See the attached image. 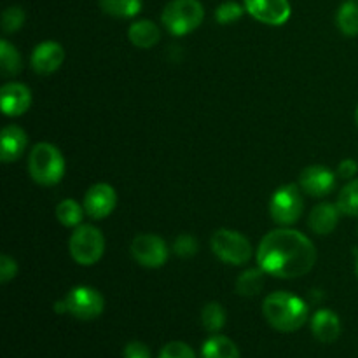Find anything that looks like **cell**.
I'll return each mask as SVG.
<instances>
[{
    "instance_id": "10",
    "label": "cell",
    "mask_w": 358,
    "mask_h": 358,
    "mask_svg": "<svg viewBox=\"0 0 358 358\" xmlns=\"http://www.w3.org/2000/svg\"><path fill=\"white\" fill-rule=\"evenodd\" d=\"M245 9L252 17L273 27L287 23L292 13L289 0H245Z\"/></svg>"
},
{
    "instance_id": "2",
    "label": "cell",
    "mask_w": 358,
    "mask_h": 358,
    "mask_svg": "<svg viewBox=\"0 0 358 358\" xmlns=\"http://www.w3.org/2000/svg\"><path fill=\"white\" fill-rule=\"evenodd\" d=\"M268 324L280 332H296L306 324L310 308L301 297L289 292H273L262 304Z\"/></svg>"
},
{
    "instance_id": "22",
    "label": "cell",
    "mask_w": 358,
    "mask_h": 358,
    "mask_svg": "<svg viewBox=\"0 0 358 358\" xmlns=\"http://www.w3.org/2000/svg\"><path fill=\"white\" fill-rule=\"evenodd\" d=\"M105 14L114 17H133L142 9V0H100Z\"/></svg>"
},
{
    "instance_id": "4",
    "label": "cell",
    "mask_w": 358,
    "mask_h": 358,
    "mask_svg": "<svg viewBox=\"0 0 358 358\" xmlns=\"http://www.w3.org/2000/svg\"><path fill=\"white\" fill-rule=\"evenodd\" d=\"M205 9L199 0H171L163 10V24L173 35H187L203 23Z\"/></svg>"
},
{
    "instance_id": "25",
    "label": "cell",
    "mask_w": 358,
    "mask_h": 358,
    "mask_svg": "<svg viewBox=\"0 0 358 358\" xmlns=\"http://www.w3.org/2000/svg\"><path fill=\"white\" fill-rule=\"evenodd\" d=\"M339 212L345 215L358 217V178H353L348 185H345L338 198Z\"/></svg>"
},
{
    "instance_id": "27",
    "label": "cell",
    "mask_w": 358,
    "mask_h": 358,
    "mask_svg": "<svg viewBox=\"0 0 358 358\" xmlns=\"http://www.w3.org/2000/svg\"><path fill=\"white\" fill-rule=\"evenodd\" d=\"M247 9L240 6L238 2H233V0H227V2L220 3L215 10V20L219 21L220 24H231L234 21L240 20L243 16V13Z\"/></svg>"
},
{
    "instance_id": "24",
    "label": "cell",
    "mask_w": 358,
    "mask_h": 358,
    "mask_svg": "<svg viewBox=\"0 0 358 358\" xmlns=\"http://www.w3.org/2000/svg\"><path fill=\"white\" fill-rule=\"evenodd\" d=\"M56 217L65 227H79L83 220V206L73 199H63L56 206Z\"/></svg>"
},
{
    "instance_id": "1",
    "label": "cell",
    "mask_w": 358,
    "mask_h": 358,
    "mask_svg": "<svg viewBox=\"0 0 358 358\" xmlns=\"http://www.w3.org/2000/svg\"><path fill=\"white\" fill-rule=\"evenodd\" d=\"M257 262L268 275L276 278H299L311 271L317 262L313 241L294 229H275L262 238Z\"/></svg>"
},
{
    "instance_id": "17",
    "label": "cell",
    "mask_w": 358,
    "mask_h": 358,
    "mask_svg": "<svg viewBox=\"0 0 358 358\" xmlns=\"http://www.w3.org/2000/svg\"><path fill=\"white\" fill-rule=\"evenodd\" d=\"M339 208L338 205H331V203H322V205H317L310 213V219H308V224H310L311 231L320 236H327L332 231L336 229L339 222Z\"/></svg>"
},
{
    "instance_id": "14",
    "label": "cell",
    "mask_w": 358,
    "mask_h": 358,
    "mask_svg": "<svg viewBox=\"0 0 358 358\" xmlns=\"http://www.w3.org/2000/svg\"><path fill=\"white\" fill-rule=\"evenodd\" d=\"M65 59V51L58 42H42L31 52V69L38 76H49L62 66Z\"/></svg>"
},
{
    "instance_id": "31",
    "label": "cell",
    "mask_w": 358,
    "mask_h": 358,
    "mask_svg": "<svg viewBox=\"0 0 358 358\" xmlns=\"http://www.w3.org/2000/svg\"><path fill=\"white\" fill-rule=\"evenodd\" d=\"M17 266L14 259H10L9 255H2L0 257V283H7L16 276Z\"/></svg>"
},
{
    "instance_id": "15",
    "label": "cell",
    "mask_w": 358,
    "mask_h": 358,
    "mask_svg": "<svg viewBox=\"0 0 358 358\" xmlns=\"http://www.w3.org/2000/svg\"><path fill=\"white\" fill-rule=\"evenodd\" d=\"M311 331L318 341L331 345L341 334V322L334 311L320 310L315 313L313 320H311Z\"/></svg>"
},
{
    "instance_id": "8",
    "label": "cell",
    "mask_w": 358,
    "mask_h": 358,
    "mask_svg": "<svg viewBox=\"0 0 358 358\" xmlns=\"http://www.w3.org/2000/svg\"><path fill=\"white\" fill-rule=\"evenodd\" d=\"M66 311L79 320H94L103 313L105 301L98 290L91 287H76L65 297Z\"/></svg>"
},
{
    "instance_id": "7",
    "label": "cell",
    "mask_w": 358,
    "mask_h": 358,
    "mask_svg": "<svg viewBox=\"0 0 358 358\" xmlns=\"http://www.w3.org/2000/svg\"><path fill=\"white\" fill-rule=\"evenodd\" d=\"M304 210L303 194L299 187L294 184H287L283 187L276 189L269 203V213L273 220L280 226H292L301 219Z\"/></svg>"
},
{
    "instance_id": "19",
    "label": "cell",
    "mask_w": 358,
    "mask_h": 358,
    "mask_svg": "<svg viewBox=\"0 0 358 358\" xmlns=\"http://www.w3.org/2000/svg\"><path fill=\"white\" fill-rule=\"evenodd\" d=\"M203 358H240V350L226 336H213L203 345Z\"/></svg>"
},
{
    "instance_id": "35",
    "label": "cell",
    "mask_w": 358,
    "mask_h": 358,
    "mask_svg": "<svg viewBox=\"0 0 358 358\" xmlns=\"http://www.w3.org/2000/svg\"><path fill=\"white\" fill-rule=\"evenodd\" d=\"M355 122H357V128H358V107H357V110H355Z\"/></svg>"
},
{
    "instance_id": "32",
    "label": "cell",
    "mask_w": 358,
    "mask_h": 358,
    "mask_svg": "<svg viewBox=\"0 0 358 358\" xmlns=\"http://www.w3.org/2000/svg\"><path fill=\"white\" fill-rule=\"evenodd\" d=\"M122 357L124 358H150V350H149V346L143 345V343L131 341L124 346Z\"/></svg>"
},
{
    "instance_id": "11",
    "label": "cell",
    "mask_w": 358,
    "mask_h": 358,
    "mask_svg": "<svg viewBox=\"0 0 358 358\" xmlns=\"http://www.w3.org/2000/svg\"><path fill=\"white\" fill-rule=\"evenodd\" d=\"M117 203V196L112 185L108 184H94L93 187L87 189L84 196V212L91 219H105L110 215Z\"/></svg>"
},
{
    "instance_id": "23",
    "label": "cell",
    "mask_w": 358,
    "mask_h": 358,
    "mask_svg": "<svg viewBox=\"0 0 358 358\" xmlns=\"http://www.w3.org/2000/svg\"><path fill=\"white\" fill-rule=\"evenodd\" d=\"M336 21H338L339 30L345 35H348V37L358 35V3L353 2V0L343 3L339 7Z\"/></svg>"
},
{
    "instance_id": "12",
    "label": "cell",
    "mask_w": 358,
    "mask_h": 358,
    "mask_svg": "<svg viewBox=\"0 0 358 358\" xmlns=\"http://www.w3.org/2000/svg\"><path fill=\"white\" fill-rule=\"evenodd\" d=\"M336 185V177L329 168L315 164V166H308L301 171L299 177V187L303 192L313 198H322L332 192Z\"/></svg>"
},
{
    "instance_id": "21",
    "label": "cell",
    "mask_w": 358,
    "mask_h": 358,
    "mask_svg": "<svg viewBox=\"0 0 358 358\" xmlns=\"http://www.w3.org/2000/svg\"><path fill=\"white\" fill-rule=\"evenodd\" d=\"M23 69V59L14 45L7 41L0 42V72L3 77H13L21 72Z\"/></svg>"
},
{
    "instance_id": "16",
    "label": "cell",
    "mask_w": 358,
    "mask_h": 358,
    "mask_svg": "<svg viewBox=\"0 0 358 358\" xmlns=\"http://www.w3.org/2000/svg\"><path fill=\"white\" fill-rule=\"evenodd\" d=\"M27 133L20 126L9 124L2 129V149H0V157L3 163H10L23 156L27 149Z\"/></svg>"
},
{
    "instance_id": "9",
    "label": "cell",
    "mask_w": 358,
    "mask_h": 358,
    "mask_svg": "<svg viewBox=\"0 0 358 358\" xmlns=\"http://www.w3.org/2000/svg\"><path fill=\"white\" fill-rule=\"evenodd\" d=\"M131 255L145 268H161L168 259V247L156 234H138L131 243Z\"/></svg>"
},
{
    "instance_id": "3",
    "label": "cell",
    "mask_w": 358,
    "mask_h": 358,
    "mask_svg": "<svg viewBox=\"0 0 358 358\" xmlns=\"http://www.w3.org/2000/svg\"><path fill=\"white\" fill-rule=\"evenodd\" d=\"M28 171L41 185H56L65 175V159L58 147L51 143H37L28 157Z\"/></svg>"
},
{
    "instance_id": "5",
    "label": "cell",
    "mask_w": 358,
    "mask_h": 358,
    "mask_svg": "<svg viewBox=\"0 0 358 358\" xmlns=\"http://www.w3.org/2000/svg\"><path fill=\"white\" fill-rule=\"evenodd\" d=\"M70 255L80 266H93L101 259L105 240L100 229L94 226H79L70 238Z\"/></svg>"
},
{
    "instance_id": "28",
    "label": "cell",
    "mask_w": 358,
    "mask_h": 358,
    "mask_svg": "<svg viewBox=\"0 0 358 358\" xmlns=\"http://www.w3.org/2000/svg\"><path fill=\"white\" fill-rule=\"evenodd\" d=\"M24 10L17 6H10L2 14V30L6 34H14L20 30L24 23Z\"/></svg>"
},
{
    "instance_id": "30",
    "label": "cell",
    "mask_w": 358,
    "mask_h": 358,
    "mask_svg": "<svg viewBox=\"0 0 358 358\" xmlns=\"http://www.w3.org/2000/svg\"><path fill=\"white\" fill-rule=\"evenodd\" d=\"M173 252L178 257H192L198 252V241L191 234H180L173 243Z\"/></svg>"
},
{
    "instance_id": "6",
    "label": "cell",
    "mask_w": 358,
    "mask_h": 358,
    "mask_svg": "<svg viewBox=\"0 0 358 358\" xmlns=\"http://www.w3.org/2000/svg\"><path fill=\"white\" fill-rule=\"evenodd\" d=\"M212 250L220 261L231 266H243L252 257V245L241 233L219 229L212 236Z\"/></svg>"
},
{
    "instance_id": "34",
    "label": "cell",
    "mask_w": 358,
    "mask_h": 358,
    "mask_svg": "<svg viewBox=\"0 0 358 358\" xmlns=\"http://www.w3.org/2000/svg\"><path fill=\"white\" fill-rule=\"evenodd\" d=\"M355 271H357V276H358V250L355 252Z\"/></svg>"
},
{
    "instance_id": "29",
    "label": "cell",
    "mask_w": 358,
    "mask_h": 358,
    "mask_svg": "<svg viewBox=\"0 0 358 358\" xmlns=\"http://www.w3.org/2000/svg\"><path fill=\"white\" fill-rule=\"evenodd\" d=\"M159 358H196V353L189 345L182 341H171L161 350Z\"/></svg>"
},
{
    "instance_id": "13",
    "label": "cell",
    "mask_w": 358,
    "mask_h": 358,
    "mask_svg": "<svg viewBox=\"0 0 358 358\" xmlns=\"http://www.w3.org/2000/svg\"><path fill=\"white\" fill-rule=\"evenodd\" d=\"M0 103L3 114L9 117H17L30 108L31 93L24 84L7 83L0 90Z\"/></svg>"
},
{
    "instance_id": "26",
    "label": "cell",
    "mask_w": 358,
    "mask_h": 358,
    "mask_svg": "<svg viewBox=\"0 0 358 358\" xmlns=\"http://www.w3.org/2000/svg\"><path fill=\"white\" fill-rule=\"evenodd\" d=\"M201 322L208 332H219L226 325V310L219 303H208L201 311Z\"/></svg>"
},
{
    "instance_id": "20",
    "label": "cell",
    "mask_w": 358,
    "mask_h": 358,
    "mask_svg": "<svg viewBox=\"0 0 358 358\" xmlns=\"http://www.w3.org/2000/svg\"><path fill=\"white\" fill-rule=\"evenodd\" d=\"M266 275H268V273H266L261 266L254 269H247V271H243L240 276H238L236 292L245 297L257 296V294L262 290V287H264Z\"/></svg>"
},
{
    "instance_id": "33",
    "label": "cell",
    "mask_w": 358,
    "mask_h": 358,
    "mask_svg": "<svg viewBox=\"0 0 358 358\" xmlns=\"http://www.w3.org/2000/svg\"><path fill=\"white\" fill-rule=\"evenodd\" d=\"M357 171H358V164L355 159L341 161V164H339V168H338V175L341 178H345V180H350V178L355 177Z\"/></svg>"
},
{
    "instance_id": "18",
    "label": "cell",
    "mask_w": 358,
    "mask_h": 358,
    "mask_svg": "<svg viewBox=\"0 0 358 358\" xmlns=\"http://www.w3.org/2000/svg\"><path fill=\"white\" fill-rule=\"evenodd\" d=\"M128 37L133 45L140 49H149L156 45L161 38V31L157 24H154L149 20H140L129 27Z\"/></svg>"
}]
</instances>
